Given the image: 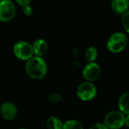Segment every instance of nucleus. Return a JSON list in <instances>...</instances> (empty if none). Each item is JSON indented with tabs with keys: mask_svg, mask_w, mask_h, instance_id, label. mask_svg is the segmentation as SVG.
Segmentation results:
<instances>
[{
	"mask_svg": "<svg viewBox=\"0 0 129 129\" xmlns=\"http://www.w3.org/2000/svg\"><path fill=\"white\" fill-rule=\"evenodd\" d=\"M26 71L29 77L36 79H40L45 76L47 66L42 58L36 56L27 60L26 64Z\"/></svg>",
	"mask_w": 129,
	"mask_h": 129,
	"instance_id": "obj_1",
	"label": "nucleus"
},
{
	"mask_svg": "<svg viewBox=\"0 0 129 129\" xmlns=\"http://www.w3.org/2000/svg\"><path fill=\"white\" fill-rule=\"evenodd\" d=\"M127 43V36L122 33H116L113 34L109 39L107 48L113 53H119L125 49Z\"/></svg>",
	"mask_w": 129,
	"mask_h": 129,
	"instance_id": "obj_2",
	"label": "nucleus"
},
{
	"mask_svg": "<svg viewBox=\"0 0 129 129\" xmlns=\"http://www.w3.org/2000/svg\"><path fill=\"white\" fill-rule=\"evenodd\" d=\"M14 53L17 58L23 60H28L34 54L33 46L26 42H17L14 46Z\"/></svg>",
	"mask_w": 129,
	"mask_h": 129,
	"instance_id": "obj_3",
	"label": "nucleus"
},
{
	"mask_svg": "<svg viewBox=\"0 0 129 129\" xmlns=\"http://www.w3.org/2000/svg\"><path fill=\"white\" fill-rule=\"evenodd\" d=\"M125 118L122 112L112 111L105 117V125L110 128H119L125 124Z\"/></svg>",
	"mask_w": 129,
	"mask_h": 129,
	"instance_id": "obj_4",
	"label": "nucleus"
},
{
	"mask_svg": "<svg viewBox=\"0 0 129 129\" xmlns=\"http://www.w3.org/2000/svg\"><path fill=\"white\" fill-rule=\"evenodd\" d=\"M97 94L96 87L91 82H84L77 88L78 97L84 101H88L93 99Z\"/></svg>",
	"mask_w": 129,
	"mask_h": 129,
	"instance_id": "obj_5",
	"label": "nucleus"
},
{
	"mask_svg": "<svg viewBox=\"0 0 129 129\" xmlns=\"http://www.w3.org/2000/svg\"><path fill=\"white\" fill-rule=\"evenodd\" d=\"M15 15V7L10 0H2L0 4V20L2 22L10 21Z\"/></svg>",
	"mask_w": 129,
	"mask_h": 129,
	"instance_id": "obj_6",
	"label": "nucleus"
},
{
	"mask_svg": "<svg viewBox=\"0 0 129 129\" xmlns=\"http://www.w3.org/2000/svg\"><path fill=\"white\" fill-rule=\"evenodd\" d=\"M101 73V68L99 65L94 62H90L87 64L82 72L83 77L88 81H94L96 80Z\"/></svg>",
	"mask_w": 129,
	"mask_h": 129,
	"instance_id": "obj_7",
	"label": "nucleus"
},
{
	"mask_svg": "<svg viewBox=\"0 0 129 129\" xmlns=\"http://www.w3.org/2000/svg\"><path fill=\"white\" fill-rule=\"evenodd\" d=\"M1 113L5 119L11 121L15 119L17 113V110L14 104L10 102H5L2 104L1 107Z\"/></svg>",
	"mask_w": 129,
	"mask_h": 129,
	"instance_id": "obj_8",
	"label": "nucleus"
},
{
	"mask_svg": "<svg viewBox=\"0 0 129 129\" xmlns=\"http://www.w3.org/2000/svg\"><path fill=\"white\" fill-rule=\"evenodd\" d=\"M34 54L38 57H41L45 54L48 49L47 42L43 39H38L36 40L33 45Z\"/></svg>",
	"mask_w": 129,
	"mask_h": 129,
	"instance_id": "obj_9",
	"label": "nucleus"
},
{
	"mask_svg": "<svg viewBox=\"0 0 129 129\" xmlns=\"http://www.w3.org/2000/svg\"><path fill=\"white\" fill-rule=\"evenodd\" d=\"M128 6V0H112V8L117 14L125 13Z\"/></svg>",
	"mask_w": 129,
	"mask_h": 129,
	"instance_id": "obj_10",
	"label": "nucleus"
},
{
	"mask_svg": "<svg viewBox=\"0 0 129 129\" xmlns=\"http://www.w3.org/2000/svg\"><path fill=\"white\" fill-rule=\"evenodd\" d=\"M119 107L121 112L129 114V92L123 94L119 101Z\"/></svg>",
	"mask_w": 129,
	"mask_h": 129,
	"instance_id": "obj_11",
	"label": "nucleus"
},
{
	"mask_svg": "<svg viewBox=\"0 0 129 129\" xmlns=\"http://www.w3.org/2000/svg\"><path fill=\"white\" fill-rule=\"evenodd\" d=\"M47 127L51 129H60L63 127V125L60 120L54 116H51L47 121Z\"/></svg>",
	"mask_w": 129,
	"mask_h": 129,
	"instance_id": "obj_12",
	"label": "nucleus"
},
{
	"mask_svg": "<svg viewBox=\"0 0 129 129\" xmlns=\"http://www.w3.org/2000/svg\"><path fill=\"white\" fill-rule=\"evenodd\" d=\"M85 57L89 62H93L98 57V51L94 47H89L85 52Z\"/></svg>",
	"mask_w": 129,
	"mask_h": 129,
	"instance_id": "obj_13",
	"label": "nucleus"
},
{
	"mask_svg": "<svg viewBox=\"0 0 129 129\" xmlns=\"http://www.w3.org/2000/svg\"><path fill=\"white\" fill-rule=\"evenodd\" d=\"M82 128L83 127H82V124L76 120H69L64 123L63 127V128L64 129H82Z\"/></svg>",
	"mask_w": 129,
	"mask_h": 129,
	"instance_id": "obj_14",
	"label": "nucleus"
},
{
	"mask_svg": "<svg viewBox=\"0 0 129 129\" xmlns=\"http://www.w3.org/2000/svg\"><path fill=\"white\" fill-rule=\"evenodd\" d=\"M122 23L124 29L129 33V11L124 14L122 19Z\"/></svg>",
	"mask_w": 129,
	"mask_h": 129,
	"instance_id": "obj_15",
	"label": "nucleus"
},
{
	"mask_svg": "<svg viewBox=\"0 0 129 129\" xmlns=\"http://www.w3.org/2000/svg\"><path fill=\"white\" fill-rule=\"evenodd\" d=\"M48 99L49 101H51V103H57L59 101H60L62 100V98L60 95H59L58 94L56 93H52L51 94L48 95Z\"/></svg>",
	"mask_w": 129,
	"mask_h": 129,
	"instance_id": "obj_16",
	"label": "nucleus"
},
{
	"mask_svg": "<svg viewBox=\"0 0 129 129\" xmlns=\"http://www.w3.org/2000/svg\"><path fill=\"white\" fill-rule=\"evenodd\" d=\"M23 11L26 16H30L33 14V9H32L31 6H29V5L23 7Z\"/></svg>",
	"mask_w": 129,
	"mask_h": 129,
	"instance_id": "obj_17",
	"label": "nucleus"
},
{
	"mask_svg": "<svg viewBox=\"0 0 129 129\" xmlns=\"http://www.w3.org/2000/svg\"><path fill=\"white\" fill-rule=\"evenodd\" d=\"M91 128H97V129H107L108 127L106 125H103L101 123H97L91 127Z\"/></svg>",
	"mask_w": 129,
	"mask_h": 129,
	"instance_id": "obj_18",
	"label": "nucleus"
},
{
	"mask_svg": "<svg viewBox=\"0 0 129 129\" xmlns=\"http://www.w3.org/2000/svg\"><path fill=\"white\" fill-rule=\"evenodd\" d=\"M16 2L22 7H24L27 5H29L30 0H16Z\"/></svg>",
	"mask_w": 129,
	"mask_h": 129,
	"instance_id": "obj_19",
	"label": "nucleus"
},
{
	"mask_svg": "<svg viewBox=\"0 0 129 129\" xmlns=\"http://www.w3.org/2000/svg\"><path fill=\"white\" fill-rule=\"evenodd\" d=\"M125 124L129 127V114H128V116L125 118Z\"/></svg>",
	"mask_w": 129,
	"mask_h": 129,
	"instance_id": "obj_20",
	"label": "nucleus"
}]
</instances>
